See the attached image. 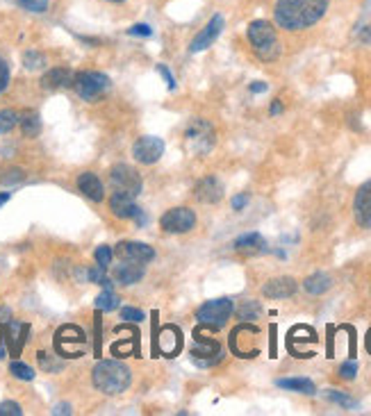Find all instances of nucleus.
Here are the masks:
<instances>
[{
	"label": "nucleus",
	"instance_id": "obj_1",
	"mask_svg": "<svg viewBox=\"0 0 371 416\" xmlns=\"http://www.w3.org/2000/svg\"><path fill=\"white\" fill-rule=\"evenodd\" d=\"M330 0H278L274 17L278 28L299 32V30L312 28L328 12Z\"/></svg>",
	"mask_w": 371,
	"mask_h": 416
},
{
	"label": "nucleus",
	"instance_id": "obj_2",
	"mask_svg": "<svg viewBox=\"0 0 371 416\" xmlns=\"http://www.w3.org/2000/svg\"><path fill=\"white\" fill-rule=\"evenodd\" d=\"M92 382L105 396H119V393L128 391V387H130L132 373L130 368L117 360H103L92 371Z\"/></svg>",
	"mask_w": 371,
	"mask_h": 416
},
{
	"label": "nucleus",
	"instance_id": "obj_3",
	"mask_svg": "<svg viewBox=\"0 0 371 416\" xmlns=\"http://www.w3.org/2000/svg\"><path fill=\"white\" fill-rule=\"evenodd\" d=\"M246 37L251 41V48L262 62H274L280 55V41L276 34V28L269 21H253L246 30Z\"/></svg>",
	"mask_w": 371,
	"mask_h": 416
},
{
	"label": "nucleus",
	"instance_id": "obj_4",
	"mask_svg": "<svg viewBox=\"0 0 371 416\" xmlns=\"http://www.w3.org/2000/svg\"><path fill=\"white\" fill-rule=\"evenodd\" d=\"M234 312V305L230 298H214L208 300L196 309V319H199L201 328L208 330H221L228 323L230 314Z\"/></svg>",
	"mask_w": 371,
	"mask_h": 416
},
{
	"label": "nucleus",
	"instance_id": "obj_5",
	"mask_svg": "<svg viewBox=\"0 0 371 416\" xmlns=\"http://www.w3.org/2000/svg\"><path fill=\"white\" fill-rule=\"evenodd\" d=\"M214 127L205 118H196L185 132V146L192 155H208L214 148Z\"/></svg>",
	"mask_w": 371,
	"mask_h": 416
},
{
	"label": "nucleus",
	"instance_id": "obj_6",
	"mask_svg": "<svg viewBox=\"0 0 371 416\" xmlns=\"http://www.w3.org/2000/svg\"><path fill=\"white\" fill-rule=\"evenodd\" d=\"M85 342H87V335L82 328H78V325H62V328L55 332V353L59 357H69V360L82 357V355H85V351H82Z\"/></svg>",
	"mask_w": 371,
	"mask_h": 416
},
{
	"label": "nucleus",
	"instance_id": "obj_7",
	"mask_svg": "<svg viewBox=\"0 0 371 416\" xmlns=\"http://www.w3.org/2000/svg\"><path fill=\"white\" fill-rule=\"evenodd\" d=\"M155 323H153V355H164V357H176L183 348V332L178 325H164L157 332V312H153Z\"/></svg>",
	"mask_w": 371,
	"mask_h": 416
},
{
	"label": "nucleus",
	"instance_id": "obj_8",
	"mask_svg": "<svg viewBox=\"0 0 371 416\" xmlns=\"http://www.w3.org/2000/svg\"><path fill=\"white\" fill-rule=\"evenodd\" d=\"M73 87L82 101H96V98H101L110 89V78L98 71H85L75 75Z\"/></svg>",
	"mask_w": 371,
	"mask_h": 416
},
{
	"label": "nucleus",
	"instance_id": "obj_9",
	"mask_svg": "<svg viewBox=\"0 0 371 416\" xmlns=\"http://www.w3.org/2000/svg\"><path fill=\"white\" fill-rule=\"evenodd\" d=\"M110 180H112V187L121 194H128V196H132V198L141 194V187H143L141 176L132 169V166L117 164L114 169L110 171Z\"/></svg>",
	"mask_w": 371,
	"mask_h": 416
},
{
	"label": "nucleus",
	"instance_id": "obj_10",
	"mask_svg": "<svg viewBox=\"0 0 371 416\" xmlns=\"http://www.w3.org/2000/svg\"><path fill=\"white\" fill-rule=\"evenodd\" d=\"M160 225L164 232L171 234H185L196 228V214L189 207H173L166 214H162Z\"/></svg>",
	"mask_w": 371,
	"mask_h": 416
},
{
	"label": "nucleus",
	"instance_id": "obj_11",
	"mask_svg": "<svg viewBox=\"0 0 371 416\" xmlns=\"http://www.w3.org/2000/svg\"><path fill=\"white\" fill-rule=\"evenodd\" d=\"M192 357L199 362L201 366H210L214 362L221 360V346H219L214 339L203 337L201 328H196L194 332V346H192Z\"/></svg>",
	"mask_w": 371,
	"mask_h": 416
},
{
	"label": "nucleus",
	"instance_id": "obj_12",
	"mask_svg": "<svg viewBox=\"0 0 371 416\" xmlns=\"http://www.w3.org/2000/svg\"><path fill=\"white\" fill-rule=\"evenodd\" d=\"M164 155V141L157 137H139L132 146V157L139 164H155L160 162Z\"/></svg>",
	"mask_w": 371,
	"mask_h": 416
},
{
	"label": "nucleus",
	"instance_id": "obj_13",
	"mask_svg": "<svg viewBox=\"0 0 371 416\" xmlns=\"http://www.w3.org/2000/svg\"><path fill=\"white\" fill-rule=\"evenodd\" d=\"M223 25H225V21H223L221 14H214V17L208 21V25L194 37L192 43H189V52H201V50L210 48L212 43L219 39V34H221Z\"/></svg>",
	"mask_w": 371,
	"mask_h": 416
},
{
	"label": "nucleus",
	"instance_id": "obj_14",
	"mask_svg": "<svg viewBox=\"0 0 371 416\" xmlns=\"http://www.w3.org/2000/svg\"><path fill=\"white\" fill-rule=\"evenodd\" d=\"M353 214H355V221H358L360 228H365V230L371 228V180H367V183L355 191Z\"/></svg>",
	"mask_w": 371,
	"mask_h": 416
},
{
	"label": "nucleus",
	"instance_id": "obj_15",
	"mask_svg": "<svg viewBox=\"0 0 371 416\" xmlns=\"http://www.w3.org/2000/svg\"><path fill=\"white\" fill-rule=\"evenodd\" d=\"M299 342L303 344H317V332L310 328V325H294L290 330V335H287V348H290V353L294 357H312V351H301L297 346Z\"/></svg>",
	"mask_w": 371,
	"mask_h": 416
},
{
	"label": "nucleus",
	"instance_id": "obj_16",
	"mask_svg": "<svg viewBox=\"0 0 371 416\" xmlns=\"http://www.w3.org/2000/svg\"><path fill=\"white\" fill-rule=\"evenodd\" d=\"M117 255L121 260L128 262H137V264H148L155 260V251L146 244H139V241H121L117 246Z\"/></svg>",
	"mask_w": 371,
	"mask_h": 416
},
{
	"label": "nucleus",
	"instance_id": "obj_17",
	"mask_svg": "<svg viewBox=\"0 0 371 416\" xmlns=\"http://www.w3.org/2000/svg\"><path fill=\"white\" fill-rule=\"evenodd\" d=\"M299 284L294 278H276V280H269L267 284L262 287V293L267 298H274V300H283V298H292L297 293Z\"/></svg>",
	"mask_w": 371,
	"mask_h": 416
},
{
	"label": "nucleus",
	"instance_id": "obj_18",
	"mask_svg": "<svg viewBox=\"0 0 371 416\" xmlns=\"http://www.w3.org/2000/svg\"><path fill=\"white\" fill-rule=\"evenodd\" d=\"M194 196H196V200L205 202V205H214V202L223 198V187L217 178H203L201 183L196 185Z\"/></svg>",
	"mask_w": 371,
	"mask_h": 416
},
{
	"label": "nucleus",
	"instance_id": "obj_19",
	"mask_svg": "<svg viewBox=\"0 0 371 416\" xmlns=\"http://www.w3.org/2000/svg\"><path fill=\"white\" fill-rule=\"evenodd\" d=\"M110 209H112V214H114L117 218H137L141 214L132 196L121 194V191H117L110 198Z\"/></svg>",
	"mask_w": 371,
	"mask_h": 416
},
{
	"label": "nucleus",
	"instance_id": "obj_20",
	"mask_svg": "<svg viewBox=\"0 0 371 416\" xmlns=\"http://www.w3.org/2000/svg\"><path fill=\"white\" fill-rule=\"evenodd\" d=\"M78 189L94 202H101L105 198V187L101 183V178H98L96 173H92V171L82 173V176L78 178Z\"/></svg>",
	"mask_w": 371,
	"mask_h": 416
},
{
	"label": "nucleus",
	"instance_id": "obj_21",
	"mask_svg": "<svg viewBox=\"0 0 371 416\" xmlns=\"http://www.w3.org/2000/svg\"><path fill=\"white\" fill-rule=\"evenodd\" d=\"M73 80H75V75L69 69H50L41 78V87L48 89V92H57V89L73 87Z\"/></svg>",
	"mask_w": 371,
	"mask_h": 416
},
{
	"label": "nucleus",
	"instance_id": "obj_22",
	"mask_svg": "<svg viewBox=\"0 0 371 416\" xmlns=\"http://www.w3.org/2000/svg\"><path fill=\"white\" fill-rule=\"evenodd\" d=\"M234 251L246 253V255H260L267 251V241H264L262 234L248 232V234H241V237L234 241Z\"/></svg>",
	"mask_w": 371,
	"mask_h": 416
},
{
	"label": "nucleus",
	"instance_id": "obj_23",
	"mask_svg": "<svg viewBox=\"0 0 371 416\" xmlns=\"http://www.w3.org/2000/svg\"><path fill=\"white\" fill-rule=\"evenodd\" d=\"M114 278L119 280V284H134V282H139V280L143 278V264L123 260L114 269Z\"/></svg>",
	"mask_w": 371,
	"mask_h": 416
},
{
	"label": "nucleus",
	"instance_id": "obj_24",
	"mask_svg": "<svg viewBox=\"0 0 371 416\" xmlns=\"http://www.w3.org/2000/svg\"><path fill=\"white\" fill-rule=\"evenodd\" d=\"M276 384L280 389L305 393V396H314V393H317L314 382L308 380V377H280V380H276Z\"/></svg>",
	"mask_w": 371,
	"mask_h": 416
},
{
	"label": "nucleus",
	"instance_id": "obj_25",
	"mask_svg": "<svg viewBox=\"0 0 371 416\" xmlns=\"http://www.w3.org/2000/svg\"><path fill=\"white\" fill-rule=\"evenodd\" d=\"M303 287H305L308 293H312V296H321V293H325L332 287V280L328 273H312L305 278V282H303Z\"/></svg>",
	"mask_w": 371,
	"mask_h": 416
},
{
	"label": "nucleus",
	"instance_id": "obj_26",
	"mask_svg": "<svg viewBox=\"0 0 371 416\" xmlns=\"http://www.w3.org/2000/svg\"><path fill=\"white\" fill-rule=\"evenodd\" d=\"M19 123H21V130H23L26 137H39L41 132V118L37 112H26L23 116H19Z\"/></svg>",
	"mask_w": 371,
	"mask_h": 416
},
{
	"label": "nucleus",
	"instance_id": "obj_27",
	"mask_svg": "<svg viewBox=\"0 0 371 416\" xmlns=\"http://www.w3.org/2000/svg\"><path fill=\"white\" fill-rule=\"evenodd\" d=\"M119 302H121V298L117 296L114 291L105 289L101 296L96 298V309H98V312H112V309L119 307Z\"/></svg>",
	"mask_w": 371,
	"mask_h": 416
},
{
	"label": "nucleus",
	"instance_id": "obj_28",
	"mask_svg": "<svg viewBox=\"0 0 371 416\" xmlns=\"http://www.w3.org/2000/svg\"><path fill=\"white\" fill-rule=\"evenodd\" d=\"M323 396H325V400H330V403L344 407V410H355V407H358V400H353L351 396H346V393L337 391V389H328Z\"/></svg>",
	"mask_w": 371,
	"mask_h": 416
},
{
	"label": "nucleus",
	"instance_id": "obj_29",
	"mask_svg": "<svg viewBox=\"0 0 371 416\" xmlns=\"http://www.w3.org/2000/svg\"><path fill=\"white\" fill-rule=\"evenodd\" d=\"M262 314V307L257 300H244V305L237 309V316L241 321H253Z\"/></svg>",
	"mask_w": 371,
	"mask_h": 416
},
{
	"label": "nucleus",
	"instance_id": "obj_30",
	"mask_svg": "<svg viewBox=\"0 0 371 416\" xmlns=\"http://www.w3.org/2000/svg\"><path fill=\"white\" fill-rule=\"evenodd\" d=\"M19 125V114L14 110H0V134L12 132Z\"/></svg>",
	"mask_w": 371,
	"mask_h": 416
},
{
	"label": "nucleus",
	"instance_id": "obj_31",
	"mask_svg": "<svg viewBox=\"0 0 371 416\" xmlns=\"http://www.w3.org/2000/svg\"><path fill=\"white\" fill-rule=\"evenodd\" d=\"M10 373L14 377H19V380H26V382L34 380V368L23 364V362H12V364H10Z\"/></svg>",
	"mask_w": 371,
	"mask_h": 416
},
{
	"label": "nucleus",
	"instance_id": "obj_32",
	"mask_svg": "<svg viewBox=\"0 0 371 416\" xmlns=\"http://www.w3.org/2000/svg\"><path fill=\"white\" fill-rule=\"evenodd\" d=\"M37 360H39V366H41L43 371H48V373H59V371H62V362H59V360H52L48 353L39 351V353H37Z\"/></svg>",
	"mask_w": 371,
	"mask_h": 416
},
{
	"label": "nucleus",
	"instance_id": "obj_33",
	"mask_svg": "<svg viewBox=\"0 0 371 416\" xmlns=\"http://www.w3.org/2000/svg\"><path fill=\"white\" fill-rule=\"evenodd\" d=\"M94 257H96V264L101 269H108L110 264H112V257H114V251H112L110 246H98L96 248V253H94Z\"/></svg>",
	"mask_w": 371,
	"mask_h": 416
},
{
	"label": "nucleus",
	"instance_id": "obj_34",
	"mask_svg": "<svg viewBox=\"0 0 371 416\" xmlns=\"http://www.w3.org/2000/svg\"><path fill=\"white\" fill-rule=\"evenodd\" d=\"M23 64H26V69L37 71V69H41V66L46 64V57H43L41 52L30 50V52H26V55H23Z\"/></svg>",
	"mask_w": 371,
	"mask_h": 416
},
{
	"label": "nucleus",
	"instance_id": "obj_35",
	"mask_svg": "<svg viewBox=\"0 0 371 416\" xmlns=\"http://www.w3.org/2000/svg\"><path fill=\"white\" fill-rule=\"evenodd\" d=\"M23 180H26V173L21 169H7L0 173V183L3 185H19L23 183Z\"/></svg>",
	"mask_w": 371,
	"mask_h": 416
},
{
	"label": "nucleus",
	"instance_id": "obj_36",
	"mask_svg": "<svg viewBox=\"0 0 371 416\" xmlns=\"http://www.w3.org/2000/svg\"><path fill=\"white\" fill-rule=\"evenodd\" d=\"M17 3L23 7V10L34 12V14H41L48 10V0H17Z\"/></svg>",
	"mask_w": 371,
	"mask_h": 416
},
{
	"label": "nucleus",
	"instance_id": "obj_37",
	"mask_svg": "<svg viewBox=\"0 0 371 416\" xmlns=\"http://www.w3.org/2000/svg\"><path fill=\"white\" fill-rule=\"evenodd\" d=\"M23 410H21L19 403H14V400H5V403H0V416H21Z\"/></svg>",
	"mask_w": 371,
	"mask_h": 416
},
{
	"label": "nucleus",
	"instance_id": "obj_38",
	"mask_svg": "<svg viewBox=\"0 0 371 416\" xmlns=\"http://www.w3.org/2000/svg\"><path fill=\"white\" fill-rule=\"evenodd\" d=\"M121 319H126L130 323H137V321H143V314L139 312V309H134V307H121Z\"/></svg>",
	"mask_w": 371,
	"mask_h": 416
},
{
	"label": "nucleus",
	"instance_id": "obj_39",
	"mask_svg": "<svg viewBox=\"0 0 371 416\" xmlns=\"http://www.w3.org/2000/svg\"><path fill=\"white\" fill-rule=\"evenodd\" d=\"M355 373H358V364H355L353 360L339 366V377H344V380H353Z\"/></svg>",
	"mask_w": 371,
	"mask_h": 416
},
{
	"label": "nucleus",
	"instance_id": "obj_40",
	"mask_svg": "<svg viewBox=\"0 0 371 416\" xmlns=\"http://www.w3.org/2000/svg\"><path fill=\"white\" fill-rule=\"evenodd\" d=\"M7 85H10V66H7L5 59L0 57V94L5 92Z\"/></svg>",
	"mask_w": 371,
	"mask_h": 416
},
{
	"label": "nucleus",
	"instance_id": "obj_41",
	"mask_svg": "<svg viewBox=\"0 0 371 416\" xmlns=\"http://www.w3.org/2000/svg\"><path fill=\"white\" fill-rule=\"evenodd\" d=\"M157 73H160V75H162V78H164V82H166V87H169V92H173V89H176V80H173V75H171V71H169V69H166V66H164V64H160V66H157Z\"/></svg>",
	"mask_w": 371,
	"mask_h": 416
},
{
	"label": "nucleus",
	"instance_id": "obj_42",
	"mask_svg": "<svg viewBox=\"0 0 371 416\" xmlns=\"http://www.w3.org/2000/svg\"><path fill=\"white\" fill-rule=\"evenodd\" d=\"M130 34H134V37H150L153 34V30H150L146 23H137V25H132L130 30H128Z\"/></svg>",
	"mask_w": 371,
	"mask_h": 416
},
{
	"label": "nucleus",
	"instance_id": "obj_43",
	"mask_svg": "<svg viewBox=\"0 0 371 416\" xmlns=\"http://www.w3.org/2000/svg\"><path fill=\"white\" fill-rule=\"evenodd\" d=\"M248 205V194H239V196H234L232 198V209H244Z\"/></svg>",
	"mask_w": 371,
	"mask_h": 416
},
{
	"label": "nucleus",
	"instance_id": "obj_44",
	"mask_svg": "<svg viewBox=\"0 0 371 416\" xmlns=\"http://www.w3.org/2000/svg\"><path fill=\"white\" fill-rule=\"evenodd\" d=\"M10 319H12V309H10V307H5V305H0V325L7 323Z\"/></svg>",
	"mask_w": 371,
	"mask_h": 416
},
{
	"label": "nucleus",
	"instance_id": "obj_45",
	"mask_svg": "<svg viewBox=\"0 0 371 416\" xmlns=\"http://www.w3.org/2000/svg\"><path fill=\"white\" fill-rule=\"evenodd\" d=\"M96 335H101V316H96ZM96 355H101V337L96 339Z\"/></svg>",
	"mask_w": 371,
	"mask_h": 416
},
{
	"label": "nucleus",
	"instance_id": "obj_46",
	"mask_svg": "<svg viewBox=\"0 0 371 416\" xmlns=\"http://www.w3.org/2000/svg\"><path fill=\"white\" fill-rule=\"evenodd\" d=\"M251 92H253V94L267 92V82H253V85H251Z\"/></svg>",
	"mask_w": 371,
	"mask_h": 416
},
{
	"label": "nucleus",
	"instance_id": "obj_47",
	"mask_svg": "<svg viewBox=\"0 0 371 416\" xmlns=\"http://www.w3.org/2000/svg\"><path fill=\"white\" fill-rule=\"evenodd\" d=\"M271 357H276V325H271Z\"/></svg>",
	"mask_w": 371,
	"mask_h": 416
},
{
	"label": "nucleus",
	"instance_id": "obj_48",
	"mask_svg": "<svg viewBox=\"0 0 371 416\" xmlns=\"http://www.w3.org/2000/svg\"><path fill=\"white\" fill-rule=\"evenodd\" d=\"M52 414H71V407L69 405H57L55 410H52Z\"/></svg>",
	"mask_w": 371,
	"mask_h": 416
},
{
	"label": "nucleus",
	"instance_id": "obj_49",
	"mask_svg": "<svg viewBox=\"0 0 371 416\" xmlns=\"http://www.w3.org/2000/svg\"><path fill=\"white\" fill-rule=\"evenodd\" d=\"M360 39L365 41V43H371V28H365V30H362V32H360Z\"/></svg>",
	"mask_w": 371,
	"mask_h": 416
},
{
	"label": "nucleus",
	"instance_id": "obj_50",
	"mask_svg": "<svg viewBox=\"0 0 371 416\" xmlns=\"http://www.w3.org/2000/svg\"><path fill=\"white\" fill-rule=\"evenodd\" d=\"M280 112H283V105H280V101H276L274 105H271V114H280Z\"/></svg>",
	"mask_w": 371,
	"mask_h": 416
},
{
	"label": "nucleus",
	"instance_id": "obj_51",
	"mask_svg": "<svg viewBox=\"0 0 371 416\" xmlns=\"http://www.w3.org/2000/svg\"><path fill=\"white\" fill-rule=\"evenodd\" d=\"M10 198H12V196H10V194H0V207H3V205H5V202H7V200H10Z\"/></svg>",
	"mask_w": 371,
	"mask_h": 416
},
{
	"label": "nucleus",
	"instance_id": "obj_52",
	"mask_svg": "<svg viewBox=\"0 0 371 416\" xmlns=\"http://www.w3.org/2000/svg\"><path fill=\"white\" fill-rule=\"evenodd\" d=\"M367 351L371 353V330L367 332Z\"/></svg>",
	"mask_w": 371,
	"mask_h": 416
},
{
	"label": "nucleus",
	"instance_id": "obj_53",
	"mask_svg": "<svg viewBox=\"0 0 371 416\" xmlns=\"http://www.w3.org/2000/svg\"><path fill=\"white\" fill-rule=\"evenodd\" d=\"M110 3H123V0H110Z\"/></svg>",
	"mask_w": 371,
	"mask_h": 416
}]
</instances>
